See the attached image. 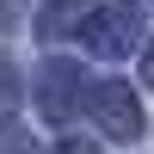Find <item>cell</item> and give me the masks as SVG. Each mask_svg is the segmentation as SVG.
Segmentation results:
<instances>
[{
    "instance_id": "1",
    "label": "cell",
    "mask_w": 154,
    "mask_h": 154,
    "mask_svg": "<svg viewBox=\"0 0 154 154\" xmlns=\"http://www.w3.org/2000/svg\"><path fill=\"white\" fill-rule=\"evenodd\" d=\"M74 37H80L93 56H130V49L142 43V6H130V0H105V6L80 12Z\"/></svg>"
},
{
    "instance_id": "2",
    "label": "cell",
    "mask_w": 154,
    "mask_h": 154,
    "mask_svg": "<svg viewBox=\"0 0 154 154\" xmlns=\"http://www.w3.org/2000/svg\"><path fill=\"white\" fill-rule=\"evenodd\" d=\"M86 111L99 117V130H105L111 142H136V136H142V105H136V93L123 80H99L93 99H86Z\"/></svg>"
},
{
    "instance_id": "3",
    "label": "cell",
    "mask_w": 154,
    "mask_h": 154,
    "mask_svg": "<svg viewBox=\"0 0 154 154\" xmlns=\"http://www.w3.org/2000/svg\"><path fill=\"white\" fill-rule=\"evenodd\" d=\"M37 93H43V117H74V105H80L86 80H80V62H49L43 80H37Z\"/></svg>"
},
{
    "instance_id": "4",
    "label": "cell",
    "mask_w": 154,
    "mask_h": 154,
    "mask_svg": "<svg viewBox=\"0 0 154 154\" xmlns=\"http://www.w3.org/2000/svg\"><path fill=\"white\" fill-rule=\"evenodd\" d=\"M19 99H25V80H19V68L0 56V117H12V111H19Z\"/></svg>"
},
{
    "instance_id": "5",
    "label": "cell",
    "mask_w": 154,
    "mask_h": 154,
    "mask_svg": "<svg viewBox=\"0 0 154 154\" xmlns=\"http://www.w3.org/2000/svg\"><path fill=\"white\" fill-rule=\"evenodd\" d=\"M62 25H80V0H56V6L43 12V31H49V37H56Z\"/></svg>"
},
{
    "instance_id": "6",
    "label": "cell",
    "mask_w": 154,
    "mask_h": 154,
    "mask_svg": "<svg viewBox=\"0 0 154 154\" xmlns=\"http://www.w3.org/2000/svg\"><path fill=\"white\" fill-rule=\"evenodd\" d=\"M19 19H25V0H0V31H12Z\"/></svg>"
},
{
    "instance_id": "7",
    "label": "cell",
    "mask_w": 154,
    "mask_h": 154,
    "mask_svg": "<svg viewBox=\"0 0 154 154\" xmlns=\"http://www.w3.org/2000/svg\"><path fill=\"white\" fill-rule=\"evenodd\" d=\"M0 154H37V148L25 142V136H6V142H0Z\"/></svg>"
},
{
    "instance_id": "8",
    "label": "cell",
    "mask_w": 154,
    "mask_h": 154,
    "mask_svg": "<svg viewBox=\"0 0 154 154\" xmlns=\"http://www.w3.org/2000/svg\"><path fill=\"white\" fill-rule=\"evenodd\" d=\"M142 80H148V86H154V43H148V49H142Z\"/></svg>"
},
{
    "instance_id": "9",
    "label": "cell",
    "mask_w": 154,
    "mask_h": 154,
    "mask_svg": "<svg viewBox=\"0 0 154 154\" xmlns=\"http://www.w3.org/2000/svg\"><path fill=\"white\" fill-rule=\"evenodd\" d=\"M56 154H99V148H86V142H62Z\"/></svg>"
}]
</instances>
